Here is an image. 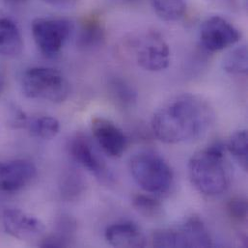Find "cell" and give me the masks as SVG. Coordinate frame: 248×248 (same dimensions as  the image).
I'll use <instances>...</instances> for the list:
<instances>
[{
	"instance_id": "cell-11",
	"label": "cell",
	"mask_w": 248,
	"mask_h": 248,
	"mask_svg": "<svg viewBox=\"0 0 248 248\" xmlns=\"http://www.w3.org/2000/svg\"><path fill=\"white\" fill-rule=\"evenodd\" d=\"M37 176L35 165L25 159L0 161V190L18 191L28 186Z\"/></svg>"
},
{
	"instance_id": "cell-17",
	"label": "cell",
	"mask_w": 248,
	"mask_h": 248,
	"mask_svg": "<svg viewBox=\"0 0 248 248\" xmlns=\"http://www.w3.org/2000/svg\"><path fill=\"white\" fill-rule=\"evenodd\" d=\"M77 226L73 218L63 216L57 222L56 231L43 240L42 248H67L72 246Z\"/></svg>"
},
{
	"instance_id": "cell-25",
	"label": "cell",
	"mask_w": 248,
	"mask_h": 248,
	"mask_svg": "<svg viewBox=\"0 0 248 248\" xmlns=\"http://www.w3.org/2000/svg\"><path fill=\"white\" fill-rule=\"evenodd\" d=\"M45 4L62 10H70L78 7L82 0H40Z\"/></svg>"
},
{
	"instance_id": "cell-10",
	"label": "cell",
	"mask_w": 248,
	"mask_h": 248,
	"mask_svg": "<svg viewBox=\"0 0 248 248\" xmlns=\"http://www.w3.org/2000/svg\"><path fill=\"white\" fill-rule=\"evenodd\" d=\"M3 225L10 236L20 241L38 239L46 230L44 223L39 218L18 209H10L4 212Z\"/></svg>"
},
{
	"instance_id": "cell-7",
	"label": "cell",
	"mask_w": 248,
	"mask_h": 248,
	"mask_svg": "<svg viewBox=\"0 0 248 248\" xmlns=\"http://www.w3.org/2000/svg\"><path fill=\"white\" fill-rule=\"evenodd\" d=\"M32 36L39 50L46 57H55L69 39L73 23L63 17H37L32 21Z\"/></svg>"
},
{
	"instance_id": "cell-20",
	"label": "cell",
	"mask_w": 248,
	"mask_h": 248,
	"mask_svg": "<svg viewBox=\"0 0 248 248\" xmlns=\"http://www.w3.org/2000/svg\"><path fill=\"white\" fill-rule=\"evenodd\" d=\"M244 171L248 170V134L247 129L237 130L231 134L226 145Z\"/></svg>"
},
{
	"instance_id": "cell-18",
	"label": "cell",
	"mask_w": 248,
	"mask_h": 248,
	"mask_svg": "<svg viewBox=\"0 0 248 248\" xmlns=\"http://www.w3.org/2000/svg\"><path fill=\"white\" fill-rule=\"evenodd\" d=\"M155 14L164 21H178L187 11L186 0H150Z\"/></svg>"
},
{
	"instance_id": "cell-23",
	"label": "cell",
	"mask_w": 248,
	"mask_h": 248,
	"mask_svg": "<svg viewBox=\"0 0 248 248\" xmlns=\"http://www.w3.org/2000/svg\"><path fill=\"white\" fill-rule=\"evenodd\" d=\"M112 94L116 101L124 107L131 106L136 101V92L129 84L121 79L114 80L111 84Z\"/></svg>"
},
{
	"instance_id": "cell-21",
	"label": "cell",
	"mask_w": 248,
	"mask_h": 248,
	"mask_svg": "<svg viewBox=\"0 0 248 248\" xmlns=\"http://www.w3.org/2000/svg\"><path fill=\"white\" fill-rule=\"evenodd\" d=\"M223 70L230 75H244L248 70L247 46H240L229 51L222 61Z\"/></svg>"
},
{
	"instance_id": "cell-1",
	"label": "cell",
	"mask_w": 248,
	"mask_h": 248,
	"mask_svg": "<svg viewBox=\"0 0 248 248\" xmlns=\"http://www.w3.org/2000/svg\"><path fill=\"white\" fill-rule=\"evenodd\" d=\"M214 108L195 94H181L165 102L152 118V129L162 142L177 144L204 136L215 122Z\"/></svg>"
},
{
	"instance_id": "cell-6",
	"label": "cell",
	"mask_w": 248,
	"mask_h": 248,
	"mask_svg": "<svg viewBox=\"0 0 248 248\" xmlns=\"http://www.w3.org/2000/svg\"><path fill=\"white\" fill-rule=\"evenodd\" d=\"M131 49L137 65L145 71L160 72L170 64L169 46L156 31H147L136 37L131 43Z\"/></svg>"
},
{
	"instance_id": "cell-9",
	"label": "cell",
	"mask_w": 248,
	"mask_h": 248,
	"mask_svg": "<svg viewBox=\"0 0 248 248\" xmlns=\"http://www.w3.org/2000/svg\"><path fill=\"white\" fill-rule=\"evenodd\" d=\"M72 157L83 168L103 182H110L112 175L105 160L93 145L92 141L83 133H77L69 142Z\"/></svg>"
},
{
	"instance_id": "cell-2",
	"label": "cell",
	"mask_w": 248,
	"mask_h": 248,
	"mask_svg": "<svg viewBox=\"0 0 248 248\" xmlns=\"http://www.w3.org/2000/svg\"><path fill=\"white\" fill-rule=\"evenodd\" d=\"M187 169L192 186L204 195H220L230 186L231 167L225 157V147L219 142L196 152Z\"/></svg>"
},
{
	"instance_id": "cell-14",
	"label": "cell",
	"mask_w": 248,
	"mask_h": 248,
	"mask_svg": "<svg viewBox=\"0 0 248 248\" xmlns=\"http://www.w3.org/2000/svg\"><path fill=\"white\" fill-rule=\"evenodd\" d=\"M23 49V40L17 25L10 18L0 16V55L16 57Z\"/></svg>"
},
{
	"instance_id": "cell-3",
	"label": "cell",
	"mask_w": 248,
	"mask_h": 248,
	"mask_svg": "<svg viewBox=\"0 0 248 248\" xmlns=\"http://www.w3.org/2000/svg\"><path fill=\"white\" fill-rule=\"evenodd\" d=\"M129 171L134 182L146 192L167 193L174 183V175L167 161L150 150L138 152L129 160Z\"/></svg>"
},
{
	"instance_id": "cell-4",
	"label": "cell",
	"mask_w": 248,
	"mask_h": 248,
	"mask_svg": "<svg viewBox=\"0 0 248 248\" xmlns=\"http://www.w3.org/2000/svg\"><path fill=\"white\" fill-rule=\"evenodd\" d=\"M24 95L30 99L60 104L70 95V83L58 70L33 67L25 71L21 79Z\"/></svg>"
},
{
	"instance_id": "cell-12",
	"label": "cell",
	"mask_w": 248,
	"mask_h": 248,
	"mask_svg": "<svg viewBox=\"0 0 248 248\" xmlns=\"http://www.w3.org/2000/svg\"><path fill=\"white\" fill-rule=\"evenodd\" d=\"M92 131L99 146L111 157H120L126 148L124 131L108 119L96 117L92 120Z\"/></svg>"
},
{
	"instance_id": "cell-13",
	"label": "cell",
	"mask_w": 248,
	"mask_h": 248,
	"mask_svg": "<svg viewBox=\"0 0 248 248\" xmlns=\"http://www.w3.org/2000/svg\"><path fill=\"white\" fill-rule=\"evenodd\" d=\"M108 243L115 248H145L147 239L135 223L123 221L110 225L106 231Z\"/></svg>"
},
{
	"instance_id": "cell-27",
	"label": "cell",
	"mask_w": 248,
	"mask_h": 248,
	"mask_svg": "<svg viewBox=\"0 0 248 248\" xmlns=\"http://www.w3.org/2000/svg\"><path fill=\"white\" fill-rule=\"evenodd\" d=\"M11 1H16V0H11Z\"/></svg>"
},
{
	"instance_id": "cell-15",
	"label": "cell",
	"mask_w": 248,
	"mask_h": 248,
	"mask_svg": "<svg viewBox=\"0 0 248 248\" xmlns=\"http://www.w3.org/2000/svg\"><path fill=\"white\" fill-rule=\"evenodd\" d=\"M105 41V29L101 20L91 16L85 19L78 35V46L85 50L95 49L103 45Z\"/></svg>"
},
{
	"instance_id": "cell-26",
	"label": "cell",
	"mask_w": 248,
	"mask_h": 248,
	"mask_svg": "<svg viewBox=\"0 0 248 248\" xmlns=\"http://www.w3.org/2000/svg\"><path fill=\"white\" fill-rule=\"evenodd\" d=\"M2 87H3V81H2V79H1V78H0V92H1V90H2Z\"/></svg>"
},
{
	"instance_id": "cell-24",
	"label": "cell",
	"mask_w": 248,
	"mask_h": 248,
	"mask_svg": "<svg viewBox=\"0 0 248 248\" xmlns=\"http://www.w3.org/2000/svg\"><path fill=\"white\" fill-rule=\"evenodd\" d=\"M229 217L238 223H244L248 219V201L242 197H234L227 204Z\"/></svg>"
},
{
	"instance_id": "cell-16",
	"label": "cell",
	"mask_w": 248,
	"mask_h": 248,
	"mask_svg": "<svg viewBox=\"0 0 248 248\" xmlns=\"http://www.w3.org/2000/svg\"><path fill=\"white\" fill-rule=\"evenodd\" d=\"M61 196L66 201L78 200L86 190V182L80 172L75 168H69L62 173L59 181Z\"/></svg>"
},
{
	"instance_id": "cell-22",
	"label": "cell",
	"mask_w": 248,
	"mask_h": 248,
	"mask_svg": "<svg viewBox=\"0 0 248 248\" xmlns=\"http://www.w3.org/2000/svg\"><path fill=\"white\" fill-rule=\"evenodd\" d=\"M132 207L137 213L148 218H156L162 215L161 203L149 195H135L132 199Z\"/></svg>"
},
{
	"instance_id": "cell-5",
	"label": "cell",
	"mask_w": 248,
	"mask_h": 248,
	"mask_svg": "<svg viewBox=\"0 0 248 248\" xmlns=\"http://www.w3.org/2000/svg\"><path fill=\"white\" fill-rule=\"evenodd\" d=\"M152 245L155 248H212L213 240L203 220L192 216L178 227L154 232Z\"/></svg>"
},
{
	"instance_id": "cell-19",
	"label": "cell",
	"mask_w": 248,
	"mask_h": 248,
	"mask_svg": "<svg viewBox=\"0 0 248 248\" xmlns=\"http://www.w3.org/2000/svg\"><path fill=\"white\" fill-rule=\"evenodd\" d=\"M24 128L36 137L42 139H51L57 135L60 129V124L58 120L51 116H42L34 118H26Z\"/></svg>"
},
{
	"instance_id": "cell-8",
	"label": "cell",
	"mask_w": 248,
	"mask_h": 248,
	"mask_svg": "<svg viewBox=\"0 0 248 248\" xmlns=\"http://www.w3.org/2000/svg\"><path fill=\"white\" fill-rule=\"evenodd\" d=\"M199 38L201 46L210 52L224 50L242 38L241 31L221 16H212L201 25Z\"/></svg>"
}]
</instances>
